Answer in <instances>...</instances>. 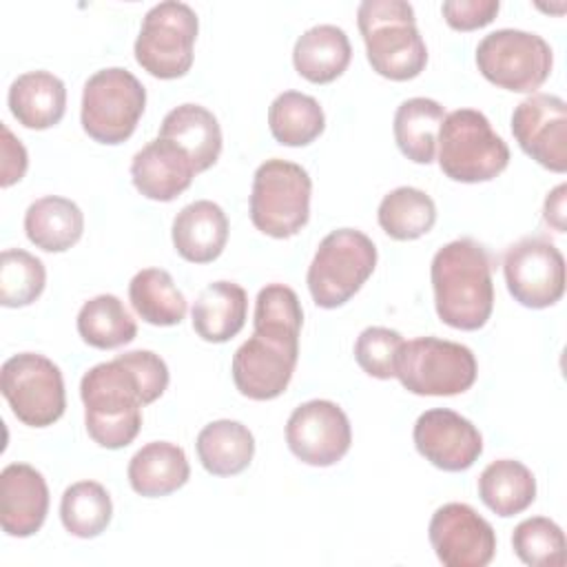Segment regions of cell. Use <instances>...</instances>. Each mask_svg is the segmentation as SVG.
<instances>
[{
  "label": "cell",
  "mask_w": 567,
  "mask_h": 567,
  "mask_svg": "<svg viewBox=\"0 0 567 567\" xmlns=\"http://www.w3.org/2000/svg\"><path fill=\"white\" fill-rule=\"evenodd\" d=\"M84 230L80 206L60 195H47L29 204L24 213V233L35 248L64 252L75 246Z\"/></svg>",
  "instance_id": "cell-26"
},
{
  "label": "cell",
  "mask_w": 567,
  "mask_h": 567,
  "mask_svg": "<svg viewBox=\"0 0 567 567\" xmlns=\"http://www.w3.org/2000/svg\"><path fill=\"white\" fill-rule=\"evenodd\" d=\"M303 323V310L292 288L284 284H268L259 290L255 301L252 332L288 348L299 350V330Z\"/></svg>",
  "instance_id": "cell-34"
},
{
  "label": "cell",
  "mask_w": 567,
  "mask_h": 567,
  "mask_svg": "<svg viewBox=\"0 0 567 567\" xmlns=\"http://www.w3.org/2000/svg\"><path fill=\"white\" fill-rule=\"evenodd\" d=\"M551 47L520 29H496L476 47V66L483 78L514 93H534L549 78Z\"/></svg>",
  "instance_id": "cell-10"
},
{
  "label": "cell",
  "mask_w": 567,
  "mask_h": 567,
  "mask_svg": "<svg viewBox=\"0 0 567 567\" xmlns=\"http://www.w3.org/2000/svg\"><path fill=\"white\" fill-rule=\"evenodd\" d=\"M370 66L394 82L416 78L427 64V49L405 0H363L357 9Z\"/></svg>",
  "instance_id": "cell-3"
},
{
  "label": "cell",
  "mask_w": 567,
  "mask_h": 567,
  "mask_svg": "<svg viewBox=\"0 0 567 567\" xmlns=\"http://www.w3.org/2000/svg\"><path fill=\"white\" fill-rule=\"evenodd\" d=\"M197 13L175 0L151 7L135 40V60L159 80H175L190 71L197 40Z\"/></svg>",
  "instance_id": "cell-9"
},
{
  "label": "cell",
  "mask_w": 567,
  "mask_h": 567,
  "mask_svg": "<svg viewBox=\"0 0 567 567\" xmlns=\"http://www.w3.org/2000/svg\"><path fill=\"white\" fill-rule=\"evenodd\" d=\"M439 166L463 184L489 182L509 164V146L476 109H456L439 126Z\"/></svg>",
  "instance_id": "cell-4"
},
{
  "label": "cell",
  "mask_w": 567,
  "mask_h": 567,
  "mask_svg": "<svg viewBox=\"0 0 567 567\" xmlns=\"http://www.w3.org/2000/svg\"><path fill=\"white\" fill-rule=\"evenodd\" d=\"M352 47L337 24H317L303 31L292 49V64L301 78L315 84L337 80L350 64Z\"/></svg>",
  "instance_id": "cell-25"
},
{
  "label": "cell",
  "mask_w": 567,
  "mask_h": 567,
  "mask_svg": "<svg viewBox=\"0 0 567 567\" xmlns=\"http://www.w3.org/2000/svg\"><path fill=\"white\" fill-rule=\"evenodd\" d=\"M312 179L308 171L288 159H266L257 166L250 190V221L275 239L297 235L310 217Z\"/></svg>",
  "instance_id": "cell-5"
},
{
  "label": "cell",
  "mask_w": 567,
  "mask_h": 567,
  "mask_svg": "<svg viewBox=\"0 0 567 567\" xmlns=\"http://www.w3.org/2000/svg\"><path fill=\"white\" fill-rule=\"evenodd\" d=\"M113 516V503L104 485L78 481L69 485L60 501V518L69 534L78 538L100 536Z\"/></svg>",
  "instance_id": "cell-35"
},
{
  "label": "cell",
  "mask_w": 567,
  "mask_h": 567,
  "mask_svg": "<svg viewBox=\"0 0 567 567\" xmlns=\"http://www.w3.org/2000/svg\"><path fill=\"white\" fill-rule=\"evenodd\" d=\"M199 463L213 476H235L244 472L255 454L252 432L230 419H219L202 427L195 441Z\"/></svg>",
  "instance_id": "cell-27"
},
{
  "label": "cell",
  "mask_w": 567,
  "mask_h": 567,
  "mask_svg": "<svg viewBox=\"0 0 567 567\" xmlns=\"http://www.w3.org/2000/svg\"><path fill=\"white\" fill-rule=\"evenodd\" d=\"M498 9V0H447L441 4L445 22L456 31H474L489 24Z\"/></svg>",
  "instance_id": "cell-40"
},
{
  "label": "cell",
  "mask_w": 567,
  "mask_h": 567,
  "mask_svg": "<svg viewBox=\"0 0 567 567\" xmlns=\"http://www.w3.org/2000/svg\"><path fill=\"white\" fill-rule=\"evenodd\" d=\"M2 131V168H0V186L9 188L11 184L20 182L27 173V148L22 146V142L9 131L7 124H0Z\"/></svg>",
  "instance_id": "cell-41"
},
{
  "label": "cell",
  "mask_w": 567,
  "mask_h": 567,
  "mask_svg": "<svg viewBox=\"0 0 567 567\" xmlns=\"http://www.w3.org/2000/svg\"><path fill=\"white\" fill-rule=\"evenodd\" d=\"M135 374L142 392V403L148 405L157 401L166 385H168V368L164 359L151 350H131L124 354H117Z\"/></svg>",
  "instance_id": "cell-39"
},
{
  "label": "cell",
  "mask_w": 567,
  "mask_h": 567,
  "mask_svg": "<svg viewBox=\"0 0 567 567\" xmlns=\"http://www.w3.org/2000/svg\"><path fill=\"white\" fill-rule=\"evenodd\" d=\"M427 536L445 567H485L496 554L494 527L467 503L441 505L430 518Z\"/></svg>",
  "instance_id": "cell-14"
},
{
  "label": "cell",
  "mask_w": 567,
  "mask_h": 567,
  "mask_svg": "<svg viewBox=\"0 0 567 567\" xmlns=\"http://www.w3.org/2000/svg\"><path fill=\"white\" fill-rule=\"evenodd\" d=\"M401 346L403 337L396 330L370 326L354 341V359L365 374L374 379H392Z\"/></svg>",
  "instance_id": "cell-38"
},
{
  "label": "cell",
  "mask_w": 567,
  "mask_h": 567,
  "mask_svg": "<svg viewBox=\"0 0 567 567\" xmlns=\"http://www.w3.org/2000/svg\"><path fill=\"white\" fill-rule=\"evenodd\" d=\"M419 454L443 472H463L483 454L478 427L447 408L423 412L412 432Z\"/></svg>",
  "instance_id": "cell-16"
},
{
  "label": "cell",
  "mask_w": 567,
  "mask_h": 567,
  "mask_svg": "<svg viewBox=\"0 0 567 567\" xmlns=\"http://www.w3.org/2000/svg\"><path fill=\"white\" fill-rule=\"evenodd\" d=\"M478 365L474 352L456 341L419 337L403 341L396 354L394 377L419 396H454L470 390Z\"/></svg>",
  "instance_id": "cell-7"
},
{
  "label": "cell",
  "mask_w": 567,
  "mask_h": 567,
  "mask_svg": "<svg viewBox=\"0 0 567 567\" xmlns=\"http://www.w3.org/2000/svg\"><path fill=\"white\" fill-rule=\"evenodd\" d=\"M164 140L182 146L195 164V171H208L221 153V128L217 117L202 104H179L171 109L159 126Z\"/></svg>",
  "instance_id": "cell-24"
},
{
  "label": "cell",
  "mask_w": 567,
  "mask_h": 567,
  "mask_svg": "<svg viewBox=\"0 0 567 567\" xmlns=\"http://www.w3.org/2000/svg\"><path fill=\"white\" fill-rule=\"evenodd\" d=\"M377 266L374 241L357 228L326 235L308 268V290L319 308L332 310L350 301Z\"/></svg>",
  "instance_id": "cell-6"
},
{
  "label": "cell",
  "mask_w": 567,
  "mask_h": 567,
  "mask_svg": "<svg viewBox=\"0 0 567 567\" xmlns=\"http://www.w3.org/2000/svg\"><path fill=\"white\" fill-rule=\"evenodd\" d=\"M9 111L27 128L55 126L66 111V86L49 71H29L9 86Z\"/></svg>",
  "instance_id": "cell-21"
},
{
  "label": "cell",
  "mask_w": 567,
  "mask_h": 567,
  "mask_svg": "<svg viewBox=\"0 0 567 567\" xmlns=\"http://www.w3.org/2000/svg\"><path fill=\"white\" fill-rule=\"evenodd\" d=\"M514 554L532 567H563L565 556V534L547 516H532L520 520L512 534Z\"/></svg>",
  "instance_id": "cell-37"
},
{
  "label": "cell",
  "mask_w": 567,
  "mask_h": 567,
  "mask_svg": "<svg viewBox=\"0 0 567 567\" xmlns=\"http://www.w3.org/2000/svg\"><path fill=\"white\" fill-rule=\"evenodd\" d=\"M47 284L44 264L22 250L7 248L0 255V303L4 308H22L33 303Z\"/></svg>",
  "instance_id": "cell-36"
},
{
  "label": "cell",
  "mask_w": 567,
  "mask_h": 567,
  "mask_svg": "<svg viewBox=\"0 0 567 567\" xmlns=\"http://www.w3.org/2000/svg\"><path fill=\"white\" fill-rule=\"evenodd\" d=\"M299 359L297 348H288L261 334L244 341L233 357L235 388L252 401H270L286 392Z\"/></svg>",
  "instance_id": "cell-17"
},
{
  "label": "cell",
  "mask_w": 567,
  "mask_h": 567,
  "mask_svg": "<svg viewBox=\"0 0 567 567\" xmlns=\"http://www.w3.org/2000/svg\"><path fill=\"white\" fill-rule=\"evenodd\" d=\"M248 295L235 281H213L195 299L190 317L193 330L208 343L233 339L246 323Z\"/></svg>",
  "instance_id": "cell-22"
},
{
  "label": "cell",
  "mask_w": 567,
  "mask_h": 567,
  "mask_svg": "<svg viewBox=\"0 0 567 567\" xmlns=\"http://www.w3.org/2000/svg\"><path fill=\"white\" fill-rule=\"evenodd\" d=\"M512 133L534 162L554 173L567 171V104L558 95L532 93L512 113Z\"/></svg>",
  "instance_id": "cell-15"
},
{
  "label": "cell",
  "mask_w": 567,
  "mask_h": 567,
  "mask_svg": "<svg viewBox=\"0 0 567 567\" xmlns=\"http://www.w3.org/2000/svg\"><path fill=\"white\" fill-rule=\"evenodd\" d=\"M49 512V487L44 476L27 465L11 463L0 474V525L13 538L33 536Z\"/></svg>",
  "instance_id": "cell-18"
},
{
  "label": "cell",
  "mask_w": 567,
  "mask_h": 567,
  "mask_svg": "<svg viewBox=\"0 0 567 567\" xmlns=\"http://www.w3.org/2000/svg\"><path fill=\"white\" fill-rule=\"evenodd\" d=\"M190 465L186 452L168 441H151L140 447L128 463V483L133 492L146 498L168 496L186 485Z\"/></svg>",
  "instance_id": "cell-23"
},
{
  "label": "cell",
  "mask_w": 567,
  "mask_h": 567,
  "mask_svg": "<svg viewBox=\"0 0 567 567\" xmlns=\"http://www.w3.org/2000/svg\"><path fill=\"white\" fill-rule=\"evenodd\" d=\"M195 173L188 153L164 137L151 140L131 162V179L135 188L155 202H173L190 186Z\"/></svg>",
  "instance_id": "cell-19"
},
{
  "label": "cell",
  "mask_w": 567,
  "mask_h": 567,
  "mask_svg": "<svg viewBox=\"0 0 567 567\" xmlns=\"http://www.w3.org/2000/svg\"><path fill=\"white\" fill-rule=\"evenodd\" d=\"M379 226L396 241H412L432 230L436 221L434 199L414 186L390 190L377 210Z\"/></svg>",
  "instance_id": "cell-31"
},
{
  "label": "cell",
  "mask_w": 567,
  "mask_h": 567,
  "mask_svg": "<svg viewBox=\"0 0 567 567\" xmlns=\"http://www.w3.org/2000/svg\"><path fill=\"white\" fill-rule=\"evenodd\" d=\"M171 235L182 259L190 264H210L226 248L228 217L219 204L197 199L175 215Z\"/></svg>",
  "instance_id": "cell-20"
},
{
  "label": "cell",
  "mask_w": 567,
  "mask_h": 567,
  "mask_svg": "<svg viewBox=\"0 0 567 567\" xmlns=\"http://www.w3.org/2000/svg\"><path fill=\"white\" fill-rule=\"evenodd\" d=\"M286 443L301 463L328 467L348 454L352 427L337 403L312 399L292 410L286 423Z\"/></svg>",
  "instance_id": "cell-13"
},
{
  "label": "cell",
  "mask_w": 567,
  "mask_h": 567,
  "mask_svg": "<svg viewBox=\"0 0 567 567\" xmlns=\"http://www.w3.org/2000/svg\"><path fill=\"white\" fill-rule=\"evenodd\" d=\"M503 275L509 295L525 308L540 310L565 292L563 252L545 237H523L505 250Z\"/></svg>",
  "instance_id": "cell-12"
},
{
  "label": "cell",
  "mask_w": 567,
  "mask_h": 567,
  "mask_svg": "<svg viewBox=\"0 0 567 567\" xmlns=\"http://www.w3.org/2000/svg\"><path fill=\"white\" fill-rule=\"evenodd\" d=\"M78 332L84 343L113 350L126 346L137 334V323L115 295H97L78 312Z\"/></svg>",
  "instance_id": "cell-33"
},
{
  "label": "cell",
  "mask_w": 567,
  "mask_h": 567,
  "mask_svg": "<svg viewBox=\"0 0 567 567\" xmlns=\"http://www.w3.org/2000/svg\"><path fill=\"white\" fill-rule=\"evenodd\" d=\"M133 310L151 326H177L186 317V299L162 268H144L128 284Z\"/></svg>",
  "instance_id": "cell-30"
},
{
  "label": "cell",
  "mask_w": 567,
  "mask_h": 567,
  "mask_svg": "<svg viewBox=\"0 0 567 567\" xmlns=\"http://www.w3.org/2000/svg\"><path fill=\"white\" fill-rule=\"evenodd\" d=\"M492 257L470 237L441 246L432 259L430 277L436 315L456 330H478L494 308Z\"/></svg>",
  "instance_id": "cell-1"
},
{
  "label": "cell",
  "mask_w": 567,
  "mask_h": 567,
  "mask_svg": "<svg viewBox=\"0 0 567 567\" xmlns=\"http://www.w3.org/2000/svg\"><path fill=\"white\" fill-rule=\"evenodd\" d=\"M84 425L89 436L106 450L133 443L142 427V392L131 368L115 357L84 372L80 381Z\"/></svg>",
  "instance_id": "cell-2"
},
{
  "label": "cell",
  "mask_w": 567,
  "mask_h": 567,
  "mask_svg": "<svg viewBox=\"0 0 567 567\" xmlns=\"http://www.w3.org/2000/svg\"><path fill=\"white\" fill-rule=\"evenodd\" d=\"M146 106V89L122 66L93 73L82 91V128L100 144L126 142Z\"/></svg>",
  "instance_id": "cell-8"
},
{
  "label": "cell",
  "mask_w": 567,
  "mask_h": 567,
  "mask_svg": "<svg viewBox=\"0 0 567 567\" xmlns=\"http://www.w3.org/2000/svg\"><path fill=\"white\" fill-rule=\"evenodd\" d=\"M268 126L279 144L306 146L323 133L326 115L312 95L284 91L268 109Z\"/></svg>",
  "instance_id": "cell-32"
},
{
  "label": "cell",
  "mask_w": 567,
  "mask_h": 567,
  "mask_svg": "<svg viewBox=\"0 0 567 567\" xmlns=\"http://www.w3.org/2000/svg\"><path fill=\"white\" fill-rule=\"evenodd\" d=\"M445 117L432 97H410L394 113V140L399 151L414 164H430L436 155V135Z\"/></svg>",
  "instance_id": "cell-29"
},
{
  "label": "cell",
  "mask_w": 567,
  "mask_h": 567,
  "mask_svg": "<svg viewBox=\"0 0 567 567\" xmlns=\"http://www.w3.org/2000/svg\"><path fill=\"white\" fill-rule=\"evenodd\" d=\"M0 390L16 419L29 427L53 425L66 408L60 368L38 352L9 357L0 368Z\"/></svg>",
  "instance_id": "cell-11"
},
{
  "label": "cell",
  "mask_w": 567,
  "mask_h": 567,
  "mask_svg": "<svg viewBox=\"0 0 567 567\" xmlns=\"http://www.w3.org/2000/svg\"><path fill=\"white\" fill-rule=\"evenodd\" d=\"M565 193L567 186L558 184L545 199V221L558 233L565 230Z\"/></svg>",
  "instance_id": "cell-42"
},
{
  "label": "cell",
  "mask_w": 567,
  "mask_h": 567,
  "mask_svg": "<svg viewBox=\"0 0 567 567\" xmlns=\"http://www.w3.org/2000/svg\"><path fill=\"white\" fill-rule=\"evenodd\" d=\"M478 496L496 516H516L534 503L536 478L520 461L498 458L481 472Z\"/></svg>",
  "instance_id": "cell-28"
}]
</instances>
